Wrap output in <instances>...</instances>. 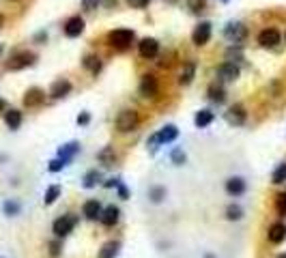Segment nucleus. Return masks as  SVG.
Listing matches in <instances>:
<instances>
[{
  "label": "nucleus",
  "instance_id": "ddd939ff",
  "mask_svg": "<svg viewBox=\"0 0 286 258\" xmlns=\"http://www.w3.org/2000/svg\"><path fill=\"white\" fill-rule=\"evenodd\" d=\"M43 99H45V92L41 90V88H30L26 95H24V106L26 108H37V106H41L43 103Z\"/></svg>",
  "mask_w": 286,
  "mask_h": 258
},
{
  "label": "nucleus",
  "instance_id": "49530a36",
  "mask_svg": "<svg viewBox=\"0 0 286 258\" xmlns=\"http://www.w3.org/2000/svg\"><path fill=\"white\" fill-rule=\"evenodd\" d=\"M278 258H286V254H280V256H278Z\"/></svg>",
  "mask_w": 286,
  "mask_h": 258
},
{
  "label": "nucleus",
  "instance_id": "72a5a7b5",
  "mask_svg": "<svg viewBox=\"0 0 286 258\" xmlns=\"http://www.w3.org/2000/svg\"><path fill=\"white\" fill-rule=\"evenodd\" d=\"M170 159H172V163H177V166H183V163H185V153L181 149H175L170 155Z\"/></svg>",
  "mask_w": 286,
  "mask_h": 258
},
{
  "label": "nucleus",
  "instance_id": "0eeeda50",
  "mask_svg": "<svg viewBox=\"0 0 286 258\" xmlns=\"http://www.w3.org/2000/svg\"><path fill=\"white\" fill-rule=\"evenodd\" d=\"M209 39H211V24L209 22H200L196 28H194L192 41L196 45H204V43H209Z\"/></svg>",
  "mask_w": 286,
  "mask_h": 258
},
{
  "label": "nucleus",
  "instance_id": "09e8293b",
  "mask_svg": "<svg viewBox=\"0 0 286 258\" xmlns=\"http://www.w3.org/2000/svg\"><path fill=\"white\" fill-rule=\"evenodd\" d=\"M284 39H286V35H284Z\"/></svg>",
  "mask_w": 286,
  "mask_h": 258
},
{
  "label": "nucleus",
  "instance_id": "6ab92c4d",
  "mask_svg": "<svg viewBox=\"0 0 286 258\" xmlns=\"http://www.w3.org/2000/svg\"><path fill=\"white\" fill-rule=\"evenodd\" d=\"M3 213L7 218H17L19 213H22V204H19L15 198H9L3 202Z\"/></svg>",
  "mask_w": 286,
  "mask_h": 258
},
{
  "label": "nucleus",
  "instance_id": "4c0bfd02",
  "mask_svg": "<svg viewBox=\"0 0 286 258\" xmlns=\"http://www.w3.org/2000/svg\"><path fill=\"white\" fill-rule=\"evenodd\" d=\"M82 5H84V9H86V11H93V9H97L99 0H82Z\"/></svg>",
  "mask_w": 286,
  "mask_h": 258
},
{
  "label": "nucleus",
  "instance_id": "e433bc0d",
  "mask_svg": "<svg viewBox=\"0 0 286 258\" xmlns=\"http://www.w3.org/2000/svg\"><path fill=\"white\" fill-rule=\"evenodd\" d=\"M187 7L192 9V11H200V9L204 7V0H187Z\"/></svg>",
  "mask_w": 286,
  "mask_h": 258
},
{
  "label": "nucleus",
  "instance_id": "a18cd8bd",
  "mask_svg": "<svg viewBox=\"0 0 286 258\" xmlns=\"http://www.w3.org/2000/svg\"><path fill=\"white\" fill-rule=\"evenodd\" d=\"M3 108H5V101H3V99H0V110H3Z\"/></svg>",
  "mask_w": 286,
  "mask_h": 258
},
{
  "label": "nucleus",
  "instance_id": "f03ea898",
  "mask_svg": "<svg viewBox=\"0 0 286 258\" xmlns=\"http://www.w3.org/2000/svg\"><path fill=\"white\" fill-rule=\"evenodd\" d=\"M110 43L118 48V50H125L131 45V41H134V30H125V28H118V30H112L110 33Z\"/></svg>",
  "mask_w": 286,
  "mask_h": 258
},
{
  "label": "nucleus",
  "instance_id": "9b49d317",
  "mask_svg": "<svg viewBox=\"0 0 286 258\" xmlns=\"http://www.w3.org/2000/svg\"><path fill=\"white\" fill-rule=\"evenodd\" d=\"M157 90H159V86H157V78L155 76H151V74H147L145 78H142V82H140V92L145 97H155L157 95Z\"/></svg>",
  "mask_w": 286,
  "mask_h": 258
},
{
  "label": "nucleus",
  "instance_id": "ea45409f",
  "mask_svg": "<svg viewBox=\"0 0 286 258\" xmlns=\"http://www.w3.org/2000/svg\"><path fill=\"white\" fill-rule=\"evenodd\" d=\"M88 121H90V116H88V114H80V116H78V123H80V125H86Z\"/></svg>",
  "mask_w": 286,
  "mask_h": 258
},
{
  "label": "nucleus",
  "instance_id": "393cba45",
  "mask_svg": "<svg viewBox=\"0 0 286 258\" xmlns=\"http://www.w3.org/2000/svg\"><path fill=\"white\" fill-rule=\"evenodd\" d=\"M226 220H230V222L243 220V209H241L239 204H228L226 206Z\"/></svg>",
  "mask_w": 286,
  "mask_h": 258
},
{
  "label": "nucleus",
  "instance_id": "dca6fc26",
  "mask_svg": "<svg viewBox=\"0 0 286 258\" xmlns=\"http://www.w3.org/2000/svg\"><path fill=\"white\" fill-rule=\"evenodd\" d=\"M218 76L222 78V80H237L239 78V67L234 65V63H224V65H220L218 67Z\"/></svg>",
  "mask_w": 286,
  "mask_h": 258
},
{
  "label": "nucleus",
  "instance_id": "c03bdc74",
  "mask_svg": "<svg viewBox=\"0 0 286 258\" xmlns=\"http://www.w3.org/2000/svg\"><path fill=\"white\" fill-rule=\"evenodd\" d=\"M3 24H5V17H3V15H0V26H3Z\"/></svg>",
  "mask_w": 286,
  "mask_h": 258
},
{
  "label": "nucleus",
  "instance_id": "58836bf2",
  "mask_svg": "<svg viewBox=\"0 0 286 258\" xmlns=\"http://www.w3.org/2000/svg\"><path fill=\"white\" fill-rule=\"evenodd\" d=\"M127 3H129L131 7H136V9H142V7H147L149 0H127Z\"/></svg>",
  "mask_w": 286,
  "mask_h": 258
},
{
  "label": "nucleus",
  "instance_id": "423d86ee",
  "mask_svg": "<svg viewBox=\"0 0 286 258\" xmlns=\"http://www.w3.org/2000/svg\"><path fill=\"white\" fill-rule=\"evenodd\" d=\"M179 136V129L175 127V125H166L159 133H155L151 140H149V144H168V142H172Z\"/></svg>",
  "mask_w": 286,
  "mask_h": 258
},
{
  "label": "nucleus",
  "instance_id": "39448f33",
  "mask_svg": "<svg viewBox=\"0 0 286 258\" xmlns=\"http://www.w3.org/2000/svg\"><path fill=\"white\" fill-rule=\"evenodd\" d=\"M35 63V54H30V52H19V54H15L11 60L7 63V69L11 71H17V69H24L28 65Z\"/></svg>",
  "mask_w": 286,
  "mask_h": 258
},
{
  "label": "nucleus",
  "instance_id": "473e14b6",
  "mask_svg": "<svg viewBox=\"0 0 286 258\" xmlns=\"http://www.w3.org/2000/svg\"><path fill=\"white\" fill-rule=\"evenodd\" d=\"M99 161L104 163V166H110V163H114V151H112L110 147L104 149V151L99 153Z\"/></svg>",
  "mask_w": 286,
  "mask_h": 258
},
{
  "label": "nucleus",
  "instance_id": "c756f323",
  "mask_svg": "<svg viewBox=\"0 0 286 258\" xmlns=\"http://www.w3.org/2000/svg\"><path fill=\"white\" fill-rule=\"evenodd\" d=\"M99 179H101V174H99L97 170H90V172H86V177H84V187H86V190L95 187V185L99 183Z\"/></svg>",
  "mask_w": 286,
  "mask_h": 258
},
{
  "label": "nucleus",
  "instance_id": "b1692460",
  "mask_svg": "<svg viewBox=\"0 0 286 258\" xmlns=\"http://www.w3.org/2000/svg\"><path fill=\"white\" fill-rule=\"evenodd\" d=\"M194 74H196V65H194V63H187L185 67H183V71H181L179 82H181V84H189V82L194 80Z\"/></svg>",
  "mask_w": 286,
  "mask_h": 258
},
{
  "label": "nucleus",
  "instance_id": "8fccbe9b",
  "mask_svg": "<svg viewBox=\"0 0 286 258\" xmlns=\"http://www.w3.org/2000/svg\"><path fill=\"white\" fill-rule=\"evenodd\" d=\"M0 258H3V256H0Z\"/></svg>",
  "mask_w": 286,
  "mask_h": 258
},
{
  "label": "nucleus",
  "instance_id": "f704fd0d",
  "mask_svg": "<svg viewBox=\"0 0 286 258\" xmlns=\"http://www.w3.org/2000/svg\"><path fill=\"white\" fill-rule=\"evenodd\" d=\"M286 181V163H282V166L273 172V183H284Z\"/></svg>",
  "mask_w": 286,
  "mask_h": 258
},
{
  "label": "nucleus",
  "instance_id": "c9c22d12",
  "mask_svg": "<svg viewBox=\"0 0 286 258\" xmlns=\"http://www.w3.org/2000/svg\"><path fill=\"white\" fill-rule=\"evenodd\" d=\"M65 166H67V161H65V159H60V157H56V159H52V161H50V170H52V172L63 170Z\"/></svg>",
  "mask_w": 286,
  "mask_h": 258
},
{
  "label": "nucleus",
  "instance_id": "a211bd4d",
  "mask_svg": "<svg viewBox=\"0 0 286 258\" xmlns=\"http://www.w3.org/2000/svg\"><path fill=\"white\" fill-rule=\"evenodd\" d=\"M69 92H71V82L69 80H58V82H54L52 90H50V95H52L54 99H60V97L69 95Z\"/></svg>",
  "mask_w": 286,
  "mask_h": 258
},
{
  "label": "nucleus",
  "instance_id": "cd10ccee",
  "mask_svg": "<svg viewBox=\"0 0 286 258\" xmlns=\"http://www.w3.org/2000/svg\"><path fill=\"white\" fill-rule=\"evenodd\" d=\"M209 99H211V101H216V103H222L224 99H226V95H224V88L218 86V84L209 86Z\"/></svg>",
  "mask_w": 286,
  "mask_h": 258
},
{
  "label": "nucleus",
  "instance_id": "4be33fe9",
  "mask_svg": "<svg viewBox=\"0 0 286 258\" xmlns=\"http://www.w3.org/2000/svg\"><path fill=\"white\" fill-rule=\"evenodd\" d=\"M228 121L230 123H234V125H241V123L245 121V110H243V106H232L230 110H228Z\"/></svg>",
  "mask_w": 286,
  "mask_h": 258
},
{
  "label": "nucleus",
  "instance_id": "2eb2a0df",
  "mask_svg": "<svg viewBox=\"0 0 286 258\" xmlns=\"http://www.w3.org/2000/svg\"><path fill=\"white\" fill-rule=\"evenodd\" d=\"M101 202L99 200H86L84 202V206H82V213L86 215V220H97V218H101Z\"/></svg>",
  "mask_w": 286,
  "mask_h": 258
},
{
  "label": "nucleus",
  "instance_id": "aec40b11",
  "mask_svg": "<svg viewBox=\"0 0 286 258\" xmlns=\"http://www.w3.org/2000/svg\"><path fill=\"white\" fill-rule=\"evenodd\" d=\"M80 151V144L78 142H69V144H65V147H60V151H58V157L60 159H65L67 163L74 159V155Z\"/></svg>",
  "mask_w": 286,
  "mask_h": 258
},
{
  "label": "nucleus",
  "instance_id": "79ce46f5",
  "mask_svg": "<svg viewBox=\"0 0 286 258\" xmlns=\"http://www.w3.org/2000/svg\"><path fill=\"white\" fill-rule=\"evenodd\" d=\"M118 194H121V198H127V190L123 187V185H121V187H118Z\"/></svg>",
  "mask_w": 286,
  "mask_h": 258
},
{
  "label": "nucleus",
  "instance_id": "7ed1b4c3",
  "mask_svg": "<svg viewBox=\"0 0 286 258\" xmlns=\"http://www.w3.org/2000/svg\"><path fill=\"white\" fill-rule=\"evenodd\" d=\"M76 222H78V220L74 218V215H63V218H58V220L54 222L52 230H54V234L60 239V237H67L71 230L76 228Z\"/></svg>",
  "mask_w": 286,
  "mask_h": 258
},
{
  "label": "nucleus",
  "instance_id": "de8ad7c7",
  "mask_svg": "<svg viewBox=\"0 0 286 258\" xmlns=\"http://www.w3.org/2000/svg\"><path fill=\"white\" fill-rule=\"evenodd\" d=\"M0 52H3V48H0Z\"/></svg>",
  "mask_w": 286,
  "mask_h": 258
},
{
  "label": "nucleus",
  "instance_id": "20e7f679",
  "mask_svg": "<svg viewBox=\"0 0 286 258\" xmlns=\"http://www.w3.org/2000/svg\"><path fill=\"white\" fill-rule=\"evenodd\" d=\"M245 190H248V183H245V179L239 177V174H234V177L226 179V194L232 196V198H239V196H243Z\"/></svg>",
  "mask_w": 286,
  "mask_h": 258
},
{
  "label": "nucleus",
  "instance_id": "5701e85b",
  "mask_svg": "<svg viewBox=\"0 0 286 258\" xmlns=\"http://www.w3.org/2000/svg\"><path fill=\"white\" fill-rule=\"evenodd\" d=\"M211 121H213V112L211 110H200L198 114H196V119H194V123H196V127H207V125H211Z\"/></svg>",
  "mask_w": 286,
  "mask_h": 258
},
{
  "label": "nucleus",
  "instance_id": "1a4fd4ad",
  "mask_svg": "<svg viewBox=\"0 0 286 258\" xmlns=\"http://www.w3.org/2000/svg\"><path fill=\"white\" fill-rule=\"evenodd\" d=\"M138 52L142 58H155L157 52H159V43L155 39H142L138 43Z\"/></svg>",
  "mask_w": 286,
  "mask_h": 258
},
{
  "label": "nucleus",
  "instance_id": "a19ab883",
  "mask_svg": "<svg viewBox=\"0 0 286 258\" xmlns=\"http://www.w3.org/2000/svg\"><path fill=\"white\" fill-rule=\"evenodd\" d=\"M50 247H52V250H50V252H52V254H58V252H60V245H58V243H52V245H50Z\"/></svg>",
  "mask_w": 286,
  "mask_h": 258
},
{
  "label": "nucleus",
  "instance_id": "a878e982",
  "mask_svg": "<svg viewBox=\"0 0 286 258\" xmlns=\"http://www.w3.org/2000/svg\"><path fill=\"white\" fill-rule=\"evenodd\" d=\"M116 254H118V243L110 241V243H106L104 247H101V252H99V258H114Z\"/></svg>",
  "mask_w": 286,
  "mask_h": 258
},
{
  "label": "nucleus",
  "instance_id": "412c9836",
  "mask_svg": "<svg viewBox=\"0 0 286 258\" xmlns=\"http://www.w3.org/2000/svg\"><path fill=\"white\" fill-rule=\"evenodd\" d=\"M5 123L9 129H17L19 125H22V112L19 110H9L5 114Z\"/></svg>",
  "mask_w": 286,
  "mask_h": 258
},
{
  "label": "nucleus",
  "instance_id": "f8f14e48",
  "mask_svg": "<svg viewBox=\"0 0 286 258\" xmlns=\"http://www.w3.org/2000/svg\"><path fill=\"white\" fill-rule=\"evenodd\" d=\"M267 239H269V243H275V245L282 243L286 239V224H282V222L271 224L269 232H267Z\"/></svg>",
  "mask_w": 286,
  "mask_h": 258
},
{
  "label": "nucleus",
  "instance_id": "7c9ffc66",
  "mask_svg": "<svg viewBox=\"0 0 286 258\" xmlns=\"http://www.w3.org/2000/svg\"><path fill=\"white\" fill-rule=\"evenodd\" d=\"M84 67L90 69V74H93V76H97V74H99V69H101V63H99V58H97V56H86Z\"/></svg>",
  "mask_w": 286,
  "mask_h": 258
},
{
  "label": "nucleus",
  "instance_id": "f257e3e1",
  "mask_svg": "<svg viewBox=\"0 0 286 258\" xmlns=\"http://www.w3.org/2000/svg\"><path fill=\"white\" fill-rule=\"evenodd\" d=\"M138 123H140V116H138L136 110H123L121 114L116 116V129L125 133V131L136 129Z\"/></svg>",
  "mask_w": 286,
  "mask_h": 258
},
{
  "label": "nucleus",
  "instance_id": "2f4dec72",
  "mask_svg": "<svg viewBox=\"0 0 286 258\" xmlns=\"http://www.w3.org/2000/svg\"><path fill=\"white\" fill-rule=\"evenodd\" d=\"M58 196H60V187H58V185H50L47 192H45L43 202H45V204H52V202H56Z\"/></svg>",
  "mask_w": 286,
  "mask_h": 258
},
{
  "label": "nucleus",
  "instance_id": "6e6552de",
  "mask_svg": "<svg viewBox=\"0 0 286 258\" xmlns=\"http://www.w3.org/2000/svg\"><path fill=\"white\" fill-rule=\"evenodd\" d=\"M258 43L263 48H275L280 43V33L275 28H265V30H260V35H258Z\"/></svg>",
  "mask_w": 286,
  "mask_h": 258
},
{
  "label": "nucleus",
  "instance_id": "bb28decb",
  "mask_svg": "<svg viewBox=\"0 0 286 258\" xmlns=\"http://www.w3.org/2000/svg\"><path fill=\"white\" fill-rule=\"evenodd\" d=\"M149 198H151V202H161L163 198H166V190L161 187V185H153V187L149 190Z\"/></svg>",
  "mask_w": 286,
  "mask_h": 258
},
{
  "label": "nucleus",
  "instance_id": "c85d7f7f",
  "mask_svg": "<svg viewBox=\"0 0 286 258\" xmlns=\"http://www.w3.org/2000/svg\"><path fill=\"white\" fill-rule=\"evenodd\" d=\"M275 211L280 218H286V192H280L275 196Z\"/></svg>",
  "mask_w": 286,
  "mask_h": 258
},
{
  "label": "nucleus",
  "instance_id": "9d476101",
  "mask_svg": "<svg viewBox=\"0 0 286 258\" xmlns=\"http://www.w3.org/2000/svg\"><path fill=\"white\" fill-rule=\"evenodd\" d=\"M82 30H84V19H82L80 15L69 17L67 22H65V35L71 37V39H74V37H80Z\"/></svg>",
  "mask_w": 286,
  "mask_h": 258
},
{
  "label": "nucleus",
  "instance_id": "f3484780",
  "mask_svg": "<svg viewBox=\"0 0 286 258\" xmlns=\"http://www.w3.org/2000/svg\"><path fill=\"white\" fill-rule=\"evenodd\" d=\"M118 209H116V206L114 204H110V206H106V209L104 211H101V224H104V226H114L116 222H118Z\"/></svg>",
  "mask_w": 286,
  "mask_h": 258
},
{
  "label": "nucleus",
  "instance_id": "37998d69",
  "mask_svg": "<svg viewBox=\"0 0 286 258\" xmlns=\"http://www.w3.org/2000/svg\"><path fill=\"white\" fill-rule=\"evenodd\" d=\"M35 39H37V41H45V39H47V35H45V33H39Z\"/></svg>",
  "mask_w": 286,
  "mask_h": 258
},
{
  "label": "nucleus",
  "instance_id": "4468645a",
  "mask_svg": "<svg viewBox=\"0 0 286 258\" xmlns=\"http://www.w3.org/2000/svg\"><path fill=\"white\" fill-rule=\"evenodd\" d=\"M226 37L232 41V43H241V41L248 37V28H245L243 24H228Z\"/></svg>",
  "mask_w": 286,
  "mask_h": 258
}]
</instances>
